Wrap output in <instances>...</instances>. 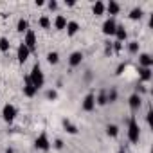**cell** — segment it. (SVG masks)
I'll return each mask as SVG.
<instances>
[{
  "instance_id": "obj_1",
  "label": "cell",
  "mask_w": 153,
  "mask_h": 153,
  "mask_svg": "<svg viewBox=\"0 0 153 153\" xmlns=\"http://www.w3.org/2000/svg\"><path fill=\"white\" fill-rule=\"evenodd\" d=\"M27 76H29V79H31V83H33V87H34L36 90L43 88V85H45V74H43L40 63H34L33 68H31V72H29Z\"/></svg>"
},
{
  "instance_id": "obj_2",
  "label": "cell",
  "mask_w": 153,
  "mask_h": 153,
  "mask_svg": "<svg viewBox=\"0 0 153 153\" xmlns=\"http://www.w3.org/2000/svg\"><path fill=\"white\" fill-rule=\"evenodd\" d=\"M139 139H140V128H139V123H137L135 115H131L130 121H128V140L131 144H137Z\"/></svg>"
},
{
  "instance_id": "obj_3",
  "label": "cell",
  "mask_w": 153,
  "mask_h": 153,
  "mask_svg": "<svg viewBox=\"0 0 153 153\" xmlns=\"http://www.w3.org/2000/svg\"><path fill=\"white\" fill-rule=\"evenodd\" d=\"M34 148H36L38 151H49V149L52 148V142H51L47 131H42V133L36 137V140H34Z\"/></svg>"
},
{
  "instance_id": "obj_4",
  "label": "cell",
  "mask_w": 153,
  "mask_h": 153,
  "mask_svg": "<svg viewBox=\"0 0 153 153\" xmlns=\"http://www.w3.org/2000/svg\"><path fill=\"white\" fill-rule=\"evenodd\" d=\"M16 115H18V108H16L15 105H11V103L4 105V108H2V119H4L7 124H11V123L16 119Z\"/></svg>"
},
{
  "instance_id": "obj_5",
  "label": "cell",
  "mask_w": 153,
  "mask_h": 153,
  "mask_svg": "<svg viewBox=\"0 0 153 153\" xmlns=\"http://www.w3.org/2000/svg\"><path fill=\"white\" fill-rule=\"evenodd\" d=\"M29 51H31V54L33 52H36V47H38V40H36V33L33 31V29H29L25 34H24V42H22Z\"/></svg>"
},
{
  "instance_id": "obj_6",
  "label": "cell",
  "mask_w": 153,
  "mask_h": 153,
  "mask_svg": "<svg viewBox=\"0 0 153 153\" xmlns=\"http://www.w3.org/2000/svg\"><path fill=\"white\" fill-rule=\"evenodd\" d=\"M81 108H83V112H94L96 110V94L88 92L81 101Z\"/></svg>"
},
{
  "instance_id": "obj_7",
  "label": "cell",
  "mask_w": 153,
  "mask_h": 153,
  "mask_svg": "<svg viewBox=\"0 0 153 153\" xmlns=\"http://www.w3.org/2000/svg\"><path fill=\"white\" fill-rule=\"evenodd\" d=\"M115 29H117V22H115V18H106V20L103 22L101 31H103L105 36H114V34H115Z\"/></svg>"
},
{
  "instance_id": "obj_8",
  "label": "cell",
  "mask_w": 153,
  "mask_h": 153,
  "mask_svg": "<svg viewBox=\"0 0 153 153\" xmlns=\"http://www.w3.org/2000/svg\"><path fill=\"white\" fill-rule=\"evenodd\" d=\"M29 56H31V51H29L24 43H20V45H18V49H16V58H18V63H20V65H24V63L29 59Z\"/></svg>"
},
{
  "instance_id": "obj_9",
  "label": "cell",
  "mask_w": 153,
  "mask_h": 153,
  "mask_svg": "<svg viewBox=\"0 0 153 153\" xmlns=\"http://www.w3.org/2000/svg\"><path fill=\"white\" fill-rule=\"evenodd\" d=\"M36 94H38V90L33 87L29 76H25V78H24V96H25V97H34Z\"/></svg>"
},
{
  "instance_id": "obj_10",
  "label": "cell",
  "mask_w": 153,
  "mask_h": 153,
  "mask_svg": "<svg viewBox=\"0 0 153 153\" xmlns=\"http://www.w3.org/2000/svg\"><path fill=\"white\" fill-rule=\"evenodd\" d=\"M128 105H130V108H131V112H139V108L142 106V97L139 96V94H131L130 97H128Z\"/></svg>"
},
{
  "instance_id": "obj_11",
  "label": "cell",
  "mask_w": 153,
  "mask_h": 153,
  "mask_svg": "<svg viewBox=\"0 0 153 153\" xmlns=\"http://www.w3.org/2000/svg\"><path fill=\"white\" fill-rule=\"evenodd\" d=\"M83 58H85V56H83L81 51H74V52L68 56V65H70L72 68H74V67H79L81 61H83Z\"/></svg>"
},
{
  "instance_id": "obj_12",
  "label": "cell",
  "mask_w": 153,
  "mask_h": 153,
  "mask_svg": "<svg viewBox=\"0 0 153 153\" xmlns=\"http://www.w3.org/2000/svg\"><path fill=\"white\" fill-rule=\"evenodd\" d=\"M65 31H67V36H70V38H72V36H76V34L81 31V25L76 22V20H68V22H67Z\"/></svg>"
},
{
  "instance_id": "obj_13",
  "label": "cell",
  "mask_w": 153,
  "mask_h": 153,
  "mask_svg": "<svg viewBox=\"0 0 153 153\" xmlns=\"http://www.w3.org/2000/svg\"><path fill=\"white\" fill-rule=\"evenodd\" d=\"M139 67L151 68V67H153V58H151V54H148V52H140V54H139Z\"/></svg>"
},
{
  "instance_id": "obj_14",
  "label": "cell",
  "mask_w": 153,
  "mask_h": 153,
  "mask_svg": "<svg viewBox=\"0 0 153 153\" xmlns=\"http://www.w3.org/2000/svg\"><path fill=\"white\" fill-rule=\"evenodd\" d=\"M106 13L110 15L108 18H114L115 15H119V13H121V6L115 2V0H110V2L106 4Z\"/></svg>"
},
{
  "instance_id": "obj_15",
  "label": "cell",
  "mask_w": 153,
  "mask_h": 153,
  "mask_svg": "<svg viewBox=\"0 0 153 153\" xmlns=\"http://www.w3.org/2000/svg\"><path fill=\"white\" fill-rule=\"evenodd\" d=\"M115 42H119V43H123V42H126V38H128V31L124 29V25H121V24H117V29H115Z\"/></svg>"
},
{
  "instance_id": "obj_16",
  "label": "cell",
  "mask_w": 153,
  "mask_h": 153,
  "mask_svg": "<svg viewBox=\"0 0 153 153\" xmlns=\"http://www.w3.org/2000/svg\"><path fill=\"white\" fill-rule=\"evenodd\" d=\"M151 78H153V72H151V68L139 67V79H140L142 83H148V81H151Z\"/></svg>"
},
{
  "instance_id": "obj_17",
  "label": "cell",
  "mask_w": 153,
  "mask_h": 153,
  "mask_svg": "<svg viewBox=\"0 0 153 153\" xmlns=\"http://www.w3.org/2000/svg\"><path fill=\"white\" fill-rule=\"evenodd\" d=\"M92 13H94L96 16H103V15L106 13V4L101 2V0H97V2L92 6Z\"/></svg>"
},
{
  "instance_id": "obj_18",
  "label": "cell",
  "mask_w": 153,
  "mask_h": 153,
  "mask_svg": "<svg viewBox=\"0 0 153 153\" xmlns=\"http://www.w3.org/2000/svg\"><path fill=\"white\" fill-rule=\"evenodd\" d=\"M67 16H63V15H58L56 18H54V29L56 31H65V27H67Z\"/></svg>"
},
{
  "instance_id": "obj_19",
  "label": "cell",
  "mask_w": 153,
  "mask_h": 153,
  "mask_svg": "<svg viewBox=\"0 0 153 153\" xmlns=\"http://www.w3.org/2000/svg\"><path fill=\"white\" fill-rule=\"evenodd\" d=\"M63 128H65V131L67 133H70V135H76L79 130H78V126H76L74 123H70L68 119H63Z\"/></svg>"
},
{
  "instance_id": "obj_20",
  "label": "cell",
  "mask_w": 153,
  "mask_h": 153,
  "mask_svg": "<svg viewBox=\"0 0 153 153\" xmlns=\"http://www.w3.org/2000/svg\"><path fill=\"white\" fill-rule=\"evenodd\" d=\"M130 20H133V22H137V20H142V16H144V11H142V7H133L131 11H130Z\"/></svg>"
},
{
  "instance_id": "obj_21",
  "label": "cell",
  "mask_w": 153,
  "mask_h": 153,
  "mask_svg": "<svg viewBox=\"0 0 153 153\" xmlns=\"http://www.w3.org/2000/svg\"><path fill=\"white\" fill-rule=\"evenodd\" d=\"M16 31H18L20 34H25V33L29 31V20H27V18H20L18 24H16Z\"/></svg>"
},
{
  "instance_id": "obj_22",
  "label": "cell",
  "mask_w": 153,
  "mask_h": 153,
  "mask_svg": "<svg viewBox=\"0 0 153 153\" xmlns=\"http://www.w3.org/2000/svg\"><path fill=\"white\" fill-rule=\"evenodd\" d=\"M108 105L106 101V90H99V94L96 96V106H105Z\"/></svg>"
},
{
  "instance_id": "obj_23",
  "label": "cell",
  "mask_w": 153,
  "mask_h": 153,
  "mask_svg": "<svg viewBox=\"0 0 153 153\" xmlns=\"http://www.w3.org/2000/svg\"><path fill=\"white\" fill-rule=\"evenodd\" d=\"M47 63H49V65H58V63H59V54H58L56 51L49 52V54H47Z\"/></svg>"
},
{
  "instance_id": "obj_24",
  "label": "cell",
  "mask_w": 153,
  "mask_h": 153,
  "mask_svg": "<svg viewBox=\"0 0 153 153\" xmlns=\"http://www.w3.org/2000/svg\"><path fill=\"white\" fill-rule=\"evenodd\" d=\"M106 135L112 137V139H115V137L119 135V126H117V124H108V126H106Z\"/></svg>"
},
{
  "instance_id": "obj_25",
  "label": "cell",
  "mask_w": 153,
  "mask_h": 153,
  "mask_svg": "<svg viewBox=\"0 0 153 153\" xmlns=\"http://www.w3.org/2000/svg\"><path fill=\"white\" fill-rule=\"evenodd\" d=\"M38 25L42 27V29H51V25H52V22H51V18L49 16H40V20H38Z\"/></svg>"
},
{
  "instance_id": "obj_26",
  "label": "cell",
  "mask_w": 153,
  "mask_h": 153,
  "mask_svg": "<svg viewBox=\"0 0 153 153\" xmlns=\"http://www.w3.org/2000/svg\"><path fill=\"white\" fill-rule=\"evenodd\" d=\"M117 97H119V94H117V90H115V88L106 90V101H108V103H115V101H117Z\"/></svg>"
},
{
  "instance_id": "obj_27",
  "label": "cell",
  "mask_w": 153,
  "mask_h": 153,
  "mask_svg": "<svg viewBox=\"0 0 153 153\" xmlns=\"http://www.w3.org/2000/svg\"><path fill=\"white\" fill-rule=\"evenodd\" d=\"M11 49V43H9V40L6 38V36H2V38H0V51H2V52H7Z\"/></svg>"
},
{
  "instance_id": "obj_28",
  "label": "cell",
  "mask_w": 153,
  "mask_h": 153,
  "mask_svg": "<svg viewBox=\"0 0 153 153\" xmlns=\"http://www.w3.org/2000/svg\"><path fill=\"white\" fill-rule=\"evenodd\" d=\"M128 52L130 54H139V42H135V40L130 42L128 43Z\"/></svg>"
},
{
  "instance_id": "obj_29",
  "label": "cell",
  "mask_w": 153,
  "mask_h": 153,
  "mask_svg": "<svg viewBox=\"0 0 153 153\" xmlns=\"http://www.w3.org/2000/svg\"><path fill=\"white\" fill-rule=\"evenodd\" d=\"M45 97H47L49 101H56V99H58V92H56V90H47Z\"/></svg>"
},
{
  "instance_id": "obj_30",
  "label": "cell",
  "mask_w": 153,
  "mask_h": 153,
  "mask_svg": "<svg viewBox=\"0 0 153 153\" xmlns=\"http://www.w3.org/2000/svg\"><path fill=\"white\" fill-rule=\"evenodd\" d=\"M124 70H126V63H119V65H117V68H115V76H121Z\"/></svg>"
},
{
  "instance_id": "obj_31",
  "label": "cell",
  "mask_w": 153,
  "mask_h": 153,
  "mask_svg": "<svg viewBox=\"0 0 153 153\" xmlns=\"http://www.w3.org/2000/svg\"><path fill=\"white\" fill-rule=\"evenodd\" d=\"M121 49H123V43H119V42H114V43H112V51H114V52H119Z\"/></svg>"
},
{
  "instance_id": "obj_32",
  "label": "cell",
  "mask_w": 153,
  "mask_h": 153,
  "mask_svg": "<svg viewBox=\"0 0 153 153\" xmlns=\"http://www.w3.org/2000/svg\"><path fill=\"white\" fill-rule=\"evenodd\" d=\"M47 7L51 11H54V9H58V2H56V0H51V2H47Z\"/></svg>"
},
{
  "instance_id": "obj_33",
  "label": "cell",
  "mask_w": 153,
  "mask_h": 153,
  "mask_svg": "<svg viewBox=\"0 0 153 153\" xmlns=\"http://www.w3.org/2000/svg\"><path fill=\"white\" fill-rule=\"evenodd\" d=\"M54 148H56V149H61V148H63V140H61V139H56V140H54Z\"/></svg>"
},
{
  "instance_id": "obj_34",
  "label": "cell",
  "mask_w": 153,
  "mask_h": 153,
  "mask_svg": "<svg viewBox=\"0 0 153 153\" xmlns=\"http://www.w3.org/2000/svg\"><path fill=\"white\" fill-rule=\"evenodd\" d=\"M65 4H67L68 7H74V6H76V0H67V2H65Z\"/></svg>"
},
{
  "instance_id": "obj_35",
  "label": "cell",
  "mask_w": 153,
  "mask_h": 153,
  "mask_svg": "<svg viewBox=\"0 0 153 153\" xmlns=\"http://www.w3.org/2000/svg\"><path fill=\"white\" fill-rule=\"evenodd\" d=\"M34 6H36V7H42V6H45V2H43V0H36Z\"/></svg>"
},
{
  "instance_id": "obj_36",
  "label": "cell",
  "mask_w": 153,
  "mask_h": 153,
  "mask_svg": "<svg viewBox=\"0 0 153 153\" xmlns=\"http://www.w3.org/2000/svg\"><path fill=\"white\" fill-rule=\"evenodd\" d=\"M6 153H15V149H13V148H7V149H6Z\"/></svg>"
},
{
  "instance_id": "obj_37",
  "label": "cell",
  "mask_w": 153,
  "mask_h": 153,
  "mask_svg": "<svg viewBox=\"0 0 153 153\" xmlns=\"http://www.w3.org/2000/svg\"><path fill=\"white\" fill-rule=\"evenodd\" d=\"M117 153H126V151H124V149H119V151H117Z\"/></svg>"
}]
</instances>
